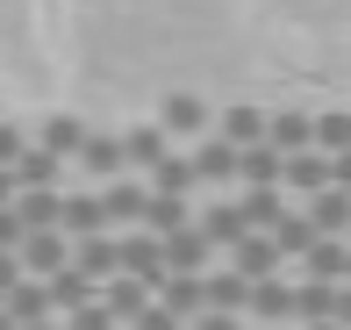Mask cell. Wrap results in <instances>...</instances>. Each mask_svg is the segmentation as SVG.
<instances>
[{"label":"cell","instance_id":"5","mask_svg":"<svg viewBox=\"0 0 351 330\" xmlns=\"http://www.w3.org/2000/svg\"><path fill=\"white\" fill-rule=\"evenodd\" d=\"M244 316H258L265 330H273V323H294V280H280V273L251 280V309H244Z\"/></svg>","mask_w":351,"mask_h":330},{"label":"cell","instance_id":"17","mask_svg":"<svg viewBox=\"0 0 351 330\" xmlns=\"http://www.w3.org/2000/svg\"><path fill=\"white\" fill-rule=\"evenodd\" d=\"M143 201H151V180H122V172H115V180H108L101 187V209H108V223H143Z\"/></svg>","mask_w":351,"mask_h":330},{"label":"cell","instance_id":"9","mask_svg":"<svg viewBox=\"0 0 351 330\" xmlns=\"http://www.w3.org/2000/svg\"><path fill=\"white\" fill-rule=\"evenodd\" d=\"M0 302H8L14 323H43V316H58V309H51V280H43V273H22L8 294H0Z\"/></svg>","mask_w":351,"mask_h":330},{"label":"cell","instance_id":"21","mask_svg":"<svg viewBox=\"0 0 351 330\" xmlns=\"http://www.w3.org/2000/svg\"><path fill=\"white\" fill-rule=\"evenodd\" d=\"M344 266H351V237H315L301 251V273H315V280H344Z\"/></svg>","mask_w":351,"mask_h":330},{"label":"cell","instance_id":"7","mask_svg":"<svg viewBox=\"0 0 351 330\" xmlns=\"http://www.w3.org/2000/svg\"><path fill=\"white\" fill-rule=\"evenodd\" d=\"M79 172H86V180H115V172H130V151H122V137H93L86 130V144H79V158H72Z\"/></svg>","mask_w":351,"mask_h":330},{"label":"cell","instance_id":"25","mask_svg":"<svg viewBox=\"0 0 351 330\" xmlns=\"http://www.w3.org/2000/svg\"><path fill=\"white\" fill-rule=\"evenodd\" d=\"M237 209H244L251 230H273L280 215H287V209H280V187H244V194H237Z\"/></svg>","mask_w":351,"mask_h":330},{"label":"cell","instance_id":"36","mask_svg":"<svg viewBox=\"0 0 351 330\" xmlns=\"http://www.w3.org/2000/svg\"><path fill=\"white\" fill-rule=\"evenodd\" d=\"M130 330H186V316H172L165 302H151V309H143V316H136Z\"/></svg>","mask_w":351,"mask_h":330},{"label":"cell","instance_id":"32","mask_svg":"<svg viewBox=\"0 0 351 330\" xmlns=\"http://www.w3.org/2000/svg\"><path fill=\"white\" fill-rule=\"evenodd\" d=\"M315 144L323 151H351V108H323V115H315Z\"/></svg>","mask_w":351,"mask_h":330},{"label":"cell","instance_id":"2","mask_svg":"<svg viewBox=\"0 0 351 330\" xmlns=\"http://www.w3.org/2000/svg\"><path fill=\"white\" fill-rule=\"evenodd\" d=\"M208 259H215V237L201 230V215L165 237V273H208Z\"/></svg>","mask_w":351,"mask_h":330},{"label":"cell","instance_id":"23","mask_svg":"<svg viewBox=\"0 0 351 330\" xmlns=\"http://www.w3.org/2000/svg\"><path fill=\"white\" fill-rule=\"evenodd\" d=\"M194 223V209H186V194H151L143 201V230H158V237H172V230Z\"/></svg>","mask_w":351,"mask_h":330},{"label":"cell","instance_id":"42","mask_svg":"<svg viewBox=\"0 0 351 330\" xmlns=\"http://www.w3.org/2000/svg\"><path fill=\"white\" fill-rule=\"evenodd\" d=\"M337 323L351 330V280H344V287H337Z\"/></svg>","mask_w":351,"mask_h":330},{"label":"cell","instance_id":"16","mask_svg":"<svg viewBox=\"0 0 351 330\" xmlns=\"http://www.w3.org/2000/svg\"><path fill=\"white\" fill-rule=\"evenodd\" d=\"M323 316H337V280L301 273L294 280V323H323Z\"/></svg>","mask_w":351,"mask_h":330},{"label":"cell","instance_id":"6","mask_svg":"<svg viewBox=\"0 0 351 330\" xmlns=\"http://www.w3.org/2000/svg\"><path fill=\"white\" fill-rule=\"evenodd\" d=\"M330 180H337V172H330V151H323V144H308V151H287V180H280V187H294L301 201H308V194H323Z\"/></svg>","mask_w":351,"mask_h":330},{"label":"cell","instance_id":"12","mask_svg":"<svg viewBox=\"0 0 351 330\" xmlns=\"http://www.w3.org/2000/svg\"><path fill=\"white\" fill-rule=\"evenodd\" d=\"M308 223L323 230V237H351V187L330 180L323 194H308Z\"/></svg>","mask_w":351,"mask_h":330},{"label":"cell","instance_id":"27","mask_svg":"<svg viewBox=\"0 0 351 330\" xmlns=\"http://www.w3.org/2000/svg\"><path fill=\"white\" fill-rule=\"evenodd\" d=\"M208 309H237V316H244V309H251V273H237V266L215 273L208 280Z\"/></svg>","mask_w":351,"mask_h":330},{"label":"cell","instance_id":"40","mask_svg":"<svg viewBox=\"0 0 351 330\" xmlns=\"http://www.w3.org/2000/svg\"><path fill=\"white\" fill-rule=\"evenodd\" d=\"M330 172H337V187H351V151H330Z\"/></svg>","mask_w":351,"mask_h":330},{"label":"cell","instance_id":"24","mask_svg":"<svg viewBox=\"0 0 351 330\" xmlns=\"http://www.w3.org/2000/svg\"><path fill=\"white\" fill-rule=\"evenodd\" d=\"M143 180H151V194H194V187H201V180H194V158H172V151L143 172Z\"/></svg>","mask_w":351,"mask_h":330},{"label":"cell","instance_id":"4","mask_svg":"<svg viewBox=\"0 0 351 330\" xmlns=\"http://www.w3.org/2000/svg\"><path fill=\"white\" fill-rule=\"evenodd\" d=\"M280 259H287V251H280V237H273V230H244V237L230 244V266H237V273H251V280L280 273Z\"/></svg>","mask_w":351,"mask_h":330},{"label":"cell","instance_id":"28","mask_svg":"<svg viewBox=\"0 0 351 330\" xmlns=\"http://www.w3.org/2000/svg\"><path fill=\"white\" fill-rule=\"evenodd\" d=\"M65 230H72V237H86V230H108L101 194H65Z\"/></svg>","mask_w":351,"mask_h":330},{"label":"cell","instance_id":"20","mask_svg":"<svg viewBox=\"0 0 351 330\" xmlns=\"http://www.w3.org/2000/svg\"><path fill=\"white\" fill-rule=\"evenodd\" d=\"M265 137H273L280 151H308L315 144V115L308 108H280V115H265Z\"/></svg>","mask_w":351,"mask_h":330},{"label":"cell","instance_id":"45","mask_svg":"<svg viewBox=\"0 0 351 330\" xmlns=\"http://www.w3.org/2000/svg\"><path fill=\"white\" fill-rule=\"evenodd\" d=\"M22 330H58V323H51V316H43V323H22Z\"/></svg>","mask_w":351,"mask_h":330},{"label":"cell","instance_id":"41","mask_svg":"<svg viewBox=\"0 0 351 330\" xmlns=\"http://www.w3.org/2000/svg\"><path fill=\"white\" fill-rule=\"evenodd\" d=\"M14 194H22V187H14V165H0V209H8Z\"/></svg>","mask_w":351,"mask_h":330},{"label":"cell","instance_id":"33","mask_svg":"<svg viewBox=\"0 0 351 330\" xmlns=\"http://www.w3.org/2000/svg\"><path fill=\"white\" fill-rule=\"evenodd\" d=\"M222 137H230V144H258L265 137V108H230V115H222Z\"/></svg>","mask_w":351,"mask_h":330},{"label":"cell","instance_id":"15","mask_svg":"<svg viewBox=\"0 0 351 330\" xmlns=\"http://www.w3.org/2000/svg\"><path fill=\"white\" fill-rule=\"evenodd\" d=\"M14 209H22L29 230H65V194H58V187H22Z\"/></svg>","mask_w":351,"mask_h":330},{"label":"cell","instance_id":"34","mask_svg":"<svg viewBox=\"0 0 351 330\" xmlns=\"http://www.w3.org/2000/svg\"><path fill=\"white\" fill-rule=\"evenodd\" d=\"M65 330H122V323L108 316V302H86V309H72V316H65Z\"/></svg>","mask_w":351,"mask_h":330},{"label":"cell","instance_id":"31","mask_svg":"<svg viewBox=\"0 0 351 330\" xmlns=\"http://www.w3.org/2000/svg\"><path fill=\"white\" fill-rule=\"evenodd\" d=\"M122 151H130L136 172H151L158 158H165V122H158V130H130V137H122Z\"/></svg>","mask_w":351,"mask_h":330},{"label":"cell","instance_id":"44","mask_svg":"<svg viewBox=\"0 0 351 330\" xmlns=\"http://www.w3.org/2000/svg\"><path fill=\"white\" fill-rule=\"evenodd\" d=\"M0 330H22V323H14V316H8V302H0Z\"/></svg>","mask_w":351,"mask_h":330},{"label":"cell","instance_id":"26","mask_svg":"<svg viewBox=\"0 0 351 330\" xmlns=\"http://www.w3.org/2000/svg\"><path fill=\"white\" fill-rule=\"evenodd\" d=\"M201 230H208V237H215V251H230V244L244 237L251 223H244V209H237V201H215V209L201 215Z\"/></svg>","mask_w":351,"mask_h":330},{"label":"cell","instance_id":"13","mask_svg":"<svg viewBox=\"0 0 351 330\" xmlns=\"http://www.w3.org/2000/svg\"><path fill=\"white\" fill-rule=\"evenodd\" d=\"M65 237H72V230H29V237H22V266H29V273H43V280H51L58 266H72Z\"/></svg>","mask_w":351,"mask_h":330},{"label":"cell","instance_id":"1","mask_svg":"<svg viewBox=\"0 0 351 330\" xmlns=\"http://www.w3.org/2000/svg\"><path fill=\"white\" fill-rule=\"evenodd\" d=\"M194 180L201 187H215V194H222V187H244V144H230V137H201V144H194Z\"/></svg>","mask_w":351,"mask_h":330},{"label":"cell","instance_id":"37","mask_svg":"<svg viewBox=\"0 0 351 330\" xmlns=\"http://www.w3.org/2000/svg\"><path fill=\"white\" fill-rule=\"evenodd\" d=\"M186 330H244V316H237V309H201Z\"/></svg>","mask_w":351,"mask_h":330},{"label":"cell","instance_id":"11","mask_svg":"<svg viewBox=\"0 0 351 330\" xmlns=\"http://www.w3.org/2000/svg\"><path fill=\"white\" fill-rule=\"evenodd\" d=\"M122 273H136V280H165V237L158 230H136V237H122Z\"/></svg>","mask_w":351,"mask_h":330},{"label":"cell","instance_id":"22","mask_svg":"<svg viewBox=\"0 0 351 330\" xmlns=\"http://www.w3.org/2000/svg\"><path fill=\"white\" fill-rule=\"evenodd\" d=\"M158 122H165V137H201V130H208V101H194V93H172V101L158 108Z\"/></svg>","mask_w":351,"mask_h":330},{"label":"cell","instance_id":"8","mask_svg":"<svg viewBox=\"0 0 351 330\" xmlns=\"http://www.w3.org/2000/svg\"><path fill=\"white\" fill-rule=\"evenodd\" d=\"M158 302H165L172 316L194 323L201 309H208V273H165V280H158Z\"/></svg>","mask_w":351,"mask_h":330},{"label":"cell","instance_id":"19","mask_svg":"<svg viewBox=\"0 0 351 330\" xmlns=\"http://www.w3.org/2000/svg\"><path fill=\"white\" fill-rule=\"evenodd\" d=\"M287 180V151L273 137H258V144H244V187H280Z\"/></svg>","mask_w":351,"mask_h":330},{"label":"cell","instance_id":"30","mask_svg":"<svg viewBox=\"0 0 351 330\" xmlns=\"http://www.w3.org/2000/svg\"><path fill=\"white\" fill-rule=\"evenodd\" d=\"M273 237H280V251H287V259H301V251L323 237V230H315V223H308V209H301V215H280V223H273Z\"/></svg>","mask_w":351,"mask_h":330},{"label":"cell","instance_id":"29","mask_svg":"<svg viewBox=\"0 0 351 330\" xmlns=\"http://www.w3.org/2000/svg\"><path fill=\"white\" fill-rule=\"evenodd\" d=\"M43 144H51L58 158H79V144H86V122H79V115H51V122H43Z\"/></svg>","mask_w":351,"mask_h":330},{"label":"cell","instance_id":"46","mask_svg":"<svg viewBox=\"0 0 351 330\" xmlns=\"http://www.w3.org/2000/svg\"><path fill=\"white\" fill-rule=\"evenodd\" d=\"M273 330H301V323H273Z\"/></svg>","mask_w":351,"mask_h":330},{"label":"cell","instance_id":"43","mask_svg":"<svg viewBox=\"0 0 351 330\" xmlns=\"http://www.w3.org/2000/svg\"><path fill=\"white\" fill-rule=\"evenodd\" d=\"M301 330H344V323H337V316H323V323H301Z\"/></svg>","mask_w":351,"mask_h":330},{"label":"cell","instance_id":"47","mask_svg":"<svg viewBox=\"0 0 351 330\" xmlns=\"http://www.w3.org/2000/svg\"><path fill=\"white\" fill-rule=\"evenodd\" d=\"M344 280H351V266H344Z\"/></svg>","mask_w":351,"mask_h":330},{"label":"cell","instance_id":"14","mask_svg":"<svg viewBox=\"0 0 351 330\" xmlns=\"http://www.w3.org/2000/svg\"><path fill=\"white\" fill-rule=\"evenodd\" d=\"M86 302H101V280L79 273V266H58V273H51V309L72 316V309H86Z\"/></svg>","mask_w":351,"mask_h":330},{"label":"cell","instance_id":"39","mask_svg":"<svg viewBox=\"0 0 351 330\" xmlns=\"http://www.w3.org/2000/svg\"><path fill=\"white\" fill-rule=\"evenodd\" d=\"M22 273H29V266H22V251H0V294H8Z\"/></svg>","mask_w":351,"mask_h":330},{"label":"cell","instance_id":"38","mask_svg":"<svg viewBox=\"0 0 351 330\" xmlns=\"http://www.w3.org/2000/svg\"><path fill=\"white\" fill-rule=\"evenodd\" d=\"M22 151H29V137L14 130V122H0V165H14V158H22Z\"/></svg>","mask_w":351,"mask_h":330},{"label":"cell","instance_id":"18","mask_svg":"<svg viewBox=\"0 0 351 330\" xmlns=\"http://www.w3.org/2000/svg\"><path fill=\"white\" fill-rule=\"evenodd\" d=\"M65 165H72V158H58L51 144H29L22 158H14V187H58V180H65Z\"/></svg>","mask_w":351,"mask_h":330},{"label":"cell","instance_id":"35","mask_svg":"<svg viewBox=\"0 0 351 330\" xmlns=\"http://www.w3.org/2000/svg\"><path fill=\"white\" fill-rule=\"evenodd\" d=\"M22 237H29V223H22V209H0V251H22Z\"/></svg>","mask_w":351,"mask_h":330},{"label":"cell","instance_id":"3","mask_svg":"<svg viewBox=\"0 0 351 330\" xmlns=\"http://www.w3.org/2000/svg\"><path fill=\"white\" fill-rule=\"evenodd\" d=\"M101 302H108V316L130 330V323L143 316V309L158 302V287H151V280H136V273H115V280H101Z\"/></svg>","mask_w":351,"mask_h":330},{"label":"cell","instance_id":"10","mask_svg":"<svg viewBox=\"0 0 351 330\" xmlns=\"http://www.w3.org/2000/svg\"><path fill=\"white\" fill-rule=\"evenodd\" d=\"M72 266H79V273H93V280H115V273H122V237L86 230V237H79V251H72Z\"/></svg>","mask_w":351,"mask_h":330}]
</instances>
